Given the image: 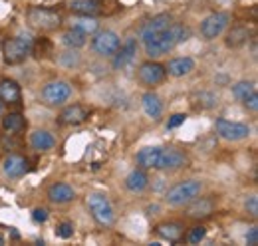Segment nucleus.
Returning <instances> with one entry per match:
<instances>
[{
    "instance_id": "1",
    "label": "nucleus",
    "mask_w": 258,
    "mask_h": 246,
    "mask_svg": "<svg viewBox=\"0 0 258 246\" xmlns=\"http://www.w3.org/2000/svg\"><path fill=\"white\" fill-rule=\"evenodd\" d=\"M135 159L141 169L157 171H177L189 163L187 153L177 147H143Z\"/></svg>"
},
{
    "instance_id": "2",
    "label": "nucleus",
    "mask_w": 258,
    "mask_h": 246,
    "mask_svg": "<svg viewBox=\"0 0 258 246\" xmlns=\"http://www.w3.org/2000/svg\"><path fill=\"white\" fill-rule=\"evenodd\" d=\"M189 38V30L181 24H171L169 28L161 30L159 34H155L151 40H147L145 46V54L153 60V58H161L165 54L173 52V48L181 42H185Z\"/></svg>"
},
{
    "instance_id": "3",
    "label": "nucleus",
    "mask_w": 258,
    "mask_h": 246,
    "mask_svg": "<svg viewBox=\"0 0 258 246\" xmlns=\"http://www.w3.org/2000/svg\"><path fill=\"white\" fill-rule=\"evenodd\" d=\"M203 191V183L197 179H189L183 183H177L175 187H171L165 195V203L169 207H187L193 199H197Z\"/></svg>"
},
{
    "instance_id": "4",
    "label": "nucleus",
    "mask_w": 258,
    "mask_h": 246,
    "mask_svg": "<svg viewBox=\"0 0 258 246\" xmlns=\"http://www.w3.org/2000/svg\"><path fill=\"white\" fill-rule=\"evenodd\" d=\"M32 46H34V38L32 36H16V38H8L4 44H2V54H4V60L6 64H20L24 61L30 52H32Z\"/></svg>"
},
{
    "instance_id": "5",
    "label": "nucleus",
    "mask_w": 258,
    "mask_h": 246,
    "mask_svg": "<svg viewBox=\"0 0 258 246\" xmlns=\"http://www.w3.org/2000/svg\"><path fill=\"white\" fill-rule=\"evenodd\" d=\"M86 203H88V209H90L92 216L96 218L97 224H101V226L113 224L115 213H113V207H111L107 195H103V193H90Z\"/></svg>"
},
{
    "instance_id": "6",
    "label": "nucleus",
    "mask_w": 258,
    "mask_h": 246,
    "mask_svg": "<svg viewBox=\"0 0 258 246\" xmlns=\"http://www.w3.org/2000/svg\"><path fill=\"white\" fill-rule=\"evenodd\" d=\"M72 84L66 82V80H52L48 82L44 88H42V101L46 105H52V107H58V105H64L66 101L72 97Z\"/></svg>"
},
{
    "instance_id": "7",
    "label": "nucleus",
    "mask_w": 258,
    "mask_h": 246,
    "mask_svg": "<svg viewBox=\"0 0 258 246\" xmlns=\"http://www.w3.org/2000/svg\"><path fill=\"white\" fill-rule=\"evenodd\" d=\"M119 46H121V38L113 30L96 32V36L92 40V50L99 58H113L115 52L119 50Z\"/></svg>"
},
{
    "instance_id": "8",
    "label": "nucleus",
    "mask_w": 258,
    "mask_h": 246,
    "mask_svg": "<svg viewBox=\"0 0 258 246\" xmlns=\"http://www.w3.org/2000/svg\"><path fill=\"white\" fill-rule=\"evenodd\" d=\"M28 22L32 24L34 28H38V30H56L60 24H62V16L56 12V10H52V8H42V6H34L28 10Z\"/></svg>"
},
{
    "instance_id": "9",
    "label": "nucleus",
    "mask_w": 258,
    "mask_h": 246,
    "mask_svg": "<svg viewBox=\"0 0 258 246\" xmlns=\"http://www.w3.org/2000/svg\"><path fill=\"white\" fill-rule=\"evenodd\" d=\"M215 129L219 133V137H223L225 141H244L250 137V127L246 123L228 121V119H217Z\"/></svg>"
},
{
    "instance_id": "10",
    "label": "nucleus",
    "mask_w": 258,
    "mask_h": 246,
    "mask_svg": "<svg viewBox=\"0 0 258 246\" xmlns=\"http://www.w3.org/2000/svg\"><path fill=\"white\" fill-rule=\"evenodd\" d=\"M230 22V14L228 12H215V14H209L203 22H201V36L205 40H215L219 38L223 32L226 30Z\"/></svg>"
},
{
    "instance_id": "11",
    "label": "nucleus",
    "mask_w": 258,
    "mask_h": 246,
    "mask_svg": "<svg viewBox=\"0 0 258 246\" xmlns=\"http://www.w3.org/2000/svg\"><path fill=\"white\" fill-rule=\"evenodd\" d=\"M165 76H167V70L159 61H145L137 70V78L143 86H157L165 80Z\"/></svg>"
},
{
    "instance_id": "12",
    "label": "nucleus",
    "mask_w": 258,
    "mask_h": 246,
    "mask_svg": "<svg viewBox=\"0 0 258 246\" xmlns=\"http://www.w3.org/2000/svg\"><path fill=\"white\" fill-rule=\"evenodd\" d=\"M171 24H173V16H171V14H167V12L157 14V16H153L151 20H147V22L139 28V40L145 44L147 40H151L155 34H159L161 30L169 28Z\"/></svg>"
},
{
    "instance_id": "13",
    "label": "nucleus",
    "mask_w": 258,
    "mask_h": 246,
    "mask_svg": "<svg viewBox=\"0 0 258 246\" xmlns=\"http://www.w3.org/2000/svg\"><path fill=\"white\" fill-rule=\"evenodd\" d=\"M2 173L8 179H20V177H24L28 173V161L22 155H6L4 161H2Z\"/></svg>"
},
{
    "instance_id": "14",
    "label": "nucleus",
    "mask_w": 258,
    "mask_h": 246,
    "mask_svg": "<svg viewBox=\"0 0 258 246\" xmlns=\"http://www.w3.org/2000/svg\"><path fill=\"white\" fill-rule=\"evenodd\" d=\"M135 54H137V42H135L133 38H127V40L119 46V50L115 52V56H113V68H115V70L127 68L129 64L135 60Z\"/></svg>"
},
{
    "instance_id": "15",
    "label": "nucleus",
    "mask_w": 258,
    "mask_h": 246,
    "mask_svg": "<svg viewBox=\"0 0 258 246\" xmlns=\"http://www.w3.org/2000/svg\"><path fill=\"white\" fill-rule=\"evenodd\" d=\"M88 117H90V111H88L84 105L74 103V105H68V107L62 109V113H60V123H64V125H80V123L86 121Z\"/></svg>"
},
{
    "instance_id": "16",
    "label": "nucleus",
    "mask_w": 258,
    "mask_h": 246,
    "mask_svg": "<svg viewBox=\"0 0 258 246\" xmlns=\"http://www.w3.org/2000/svg\"><path fill=\"white\" fill-rule=\"evenodd\" d=\"M213 211H215V201L209 197H201V199L197 197L187 205V216H191V218H205Z\"/></svg>"
},
{
    "instance_id": "17",
    "label": "nucleus",
    "mask_w": 258,
    "mask_h": 246,
    "mask_svg": "<svg viewBox=\"0 0 258 246\" xmlns=\"http://www.w3.org/2000/svg\"><path fill=\"white\" fill-rule=\"evenodd\" d=\"M141 107H143V113H145L149 119H155V121H157L163 115L161 97L153 92L143 93V97H141Z\"/></svg>"
},
{
    "instance_id": "18",
    "label": "nucleus",
    "mask_w": 258,
    "mask_h": 246,
    "mask_svg": "<svg viewBox=\"0 0 258 246\" xmlns=\"http://www.w3.org/2000/svg\"><path fill=\"white\" fill-rule=\"evenodd\" d=\"M48 199L56 205H66L76 199V191L66 183H54L48 189Z\"/></svg>"
},
{
    "instance_id": "19",
    "label": "nucleus",
    "mask_w": 258,
    "mask_h": 246,
    "mask_svg": "<svg viewBox=\"0 0 258 246\" xmlns=\"http://www.w3.org/2000/svg\"><path fill=\"white\" fill-rule=\"evenodd\" d=\"M165 70L173 78H183V76H189L195 70V60L193 58H173L165 66Z\"/></svg>"
},
{
    "instance_id": "20",
    "label": "nucleus",
    "mask_w": 258,
    "mask_h": 246,
    "mask_svg": "<svg viewBox=\"0 0 258 246\" xmlns=\"http://www.w3.org/2000/svg\"><path fill=\"white\" fill-rule=\"evenodd\" d=\"M30 145H32L36 151H50V149H54L56 139H54V135L50 131L36 129V131H32V135H30Z\"/></svg>"
},
{
    "instance_id": "21",
    "label": "nucleus",
    "mask_w": 258,
    "mask_h": 246,
    "mask_svg": "<svg viewBox=\"0 0 258 246\" xmlns=\"http://www.w3.org/2000/svg\"><path fill=\"white\" fill-rule=\"evenodd\" d=\"M157 234L169 242H179L185 234V226L181 222H163L157 226Z\"/></svg>"
},
{
    "instance_id": "22",
    "label": "nucleus",
    "mask_w": 258,
    "mask_h": 246,
    "mask_svg": "<svg viewBox=\"0 0 258 246\" xmlns=\"http://www.w3.org/2000/svg\"><path fill=\"white\" fill-rule=\"evenodd\" d=\"M22 97L20 86L14 80H2L0 82V101L2 103H18Z\"/></svg>"
},
{
    "instance_id": "23",
    "label": "nucleus",
    "mask_w": 258,
    "mask_h": 246,
    "mask_svg": "<svg viewBox=\"0 0 258 246\" xmlns=\"http://www.w3.org/2000/svg\"><path fill=\"white\" fill-rule=\"evenodd\" d=\"M147 184H149V177L143 169H133L125 177V189L131 193H141L147 189Z\"/></svg>"
},
{
    "instance_id": "24",
    "label": "nucleus",
    "mask_w": 258,
    "mask_h": 246,
    "mask_svg": "<svg viewBox=\"0 0 258 246\" xmlns=\"http://www.w3.org/2000/svg\"><path fill=\"white\" fill-rule=\"evenodd\" d=\"M72 28L82 32V34H86V36H90V34H96V32L99 30V22H97L96 16H86V14H82V16H78V18H72Z\"/></svg>"
},
{
    "instance_id": "25",
    "label": "nucleus",
    "mask_w": 258,
    "mask_h": 246,
    "mask_svg": "<svg viewBox=\"0 0 258 246\" xmlns=\"http://www.w3.org/2000/svg\"><path fill=\"white\" fill-rule=\"evenodd\" d=\"M248 38H250V32L248 28H244V26H234L232 30L226 34V46L228 48H238V46H242V44H246L248 42Z\"/></svg>"
},
{
    "instance_id": "26",
    "label": "nucleus",
    "mask_w": 258,
    "mask_h": 246,
    "mask_svg": "<svg viewBox=\"0 0 258 246\" xmlns=\"http://www.w3.org/2000/svg\"><path fill=\"white\" fill-rule=\"evenodd\" d=\"M70 8L78 14H86V16H96L99 12V2L97 0H72Z\"/></svg>"
},
{
    "instance_id": "27",
    "label": "nucleus",
    "mask_w": 258,
    "mask_h": 246,
    "mask_svg": "<svg viewBox=\"0 0 258 246\" xmlns=\"http://www.w3.org/2000/svg\"><path fill=\"white\" fill-rule=\"evenodd\" d=\"M86 34H82V32L74 30V28H70L68 32L62 34V44H64L66 48H74V50H80V48H84L86 46Z\"/></svg>"
},
{
    "instance_id": "28",
    "label": "nucleus",
    "mask_w": 258,
    "mask_h": 246,
    "mask_svg": "<svg viewBox=\"0 0 258 246\" xmlns=\"http://www.w3.org/2000/svg\"><path fill=\"white\" fill-rule=\"evenodd\" d=\"M2 127L8 133H18V131H22L26 127V121H24V117L20 113H8V115L2 117Z\"/></svg>"
},
{
    "instance_id": "29",
    "label": "nucleus",
    "mask_w": 258,
    "mask_h": 246,
    "mask_svg": "<svg viewBox=\"0 0 258 246\" xmlns=\"http://www.w3.org/2000/svg\"><path fill=\"white\" fill-rule=\"evenodd\" d=\"M80 61H82V56H80V52L74 50V48H68L66 52H60V56H58V66H62L66 70L78 68Z\"/></svg>"
},
{
    "instance_id": "30",
    "label": "nucleus",
    "mask_w": 258,
    "mask_h": 246,
    "mask_svg": "<svg viewBox=\"0 0 258 246\" xmlns=\"http://www.w3.org/2000/svg\"><path fill=\"white\" fill-rule=\"evenodd\" d=\"M254 92H256V84H254V82L242 80V82H236V84L232 86V95H234V99H238V101H244L248 95H252Z\"/></svg>"
},
{
    "instance_id": "31",
    "label": "nucleus",
    "mask_w": 258,
    "mask_h": 246,
    "mask_svg": "<svg viewBox=\"0 0 258 246\" xmlns=\"http://www.w3.org/2000/svg\"><path fill=\"white\" fill-rule=\"evenodd\" d=\"M205 236H207V228H205V226H193L191 232H189V236H187V240H189L191 244H199Z\"/></svg>"
},
{
    "instance_id": "32",
    "label": "nucleus",
    "mask_w": 258,
    "mask_h": 246,
    "mask_svg": "<svg viewBox=\"0 0 258 246\" xmlns=\"http://www.w3.org/2000/svg\"><path fill=\"white\" fill-rule=\"evenodd\" d=\"M72 234H74V224L72 222H62V224L56 226V236L58 238L68 240V238H72Z\"/></svg>"
},
{
    "instance_id": "33",
    "label": "nucleus",
    "mask_w": 258,
    "mask_h": 246,
    "mask_svg": "<svg viewBox=\"0 0 258 246\" xmlns=\"http://www.w3.org/2000/svg\"><path fill=\"white\" fill-rule=\"evenodd\" d=\"M244 207H246V211L250 213V216H258V197L256 195H250L248 199H246V203H244Z\"/></svg>"
},
{
    "instance_id": "34",
    "label": "nucleus",
    "mask_w": 258,
    "mask_h": 246,
    "mask_svg": "<svg viewBox=\"0 0 258 246\" xmlns=\"http://www.w3.org/2000/svg\"><path fill=\"white\" fill-rule=\"evenodd\" d=\"M185 121H187V115H185V113H175V115H171V117H169V121H167V129H175V127L183 125Z\"/></svg>"
},
{
    "instance_id": "35",
    "label": "nucleus",
    "mask_w": 258,
    "mask_h": 246,
    "mask_svg": "<svg viewBox=\"0 0 258 246\" xmlns=\"http://www.w3.org/2000/svg\"><path fill=\"white\" fill-rule=\"evenodd\" d=\"M242 103H244V107H246V109H250V111H258V93L254 92L252 95H248Z\"/></svg>"
},
{
    "instance_id": "36",
    "label": "nucleus",
    "mask_w": 258,
    "mask_h": 246,
    "mask_svg": "<svg viewBox=\"0 0 258 246\" xmlns=\"http://www.w3.org/2000/svg\"><path fill=\"white\" fill-rule=\"evenodd\" d=\"M32 218H34V222L42 224V222H46V220H48V211H46V209H34Z\"/></svg>"
},
{
    "instance_id": "37",
    "label": "nucleus",
    "mask_w": 258,
    "mask_h": 246,
    "mask_svg": "<svg viewBox=\"0 0 258 246\" xmlns=\"http://www.w3.org/2000/svg\"><path fill=\"white\" fill-rule=\"evenodd\" d=\"M246 244H250V246L258 244V226H252V228L246 232Z\"/></svg>"
},
{
    "instance_id": "38",
    "label": "nucleus",
    "mask_w": 258,
    "mask_h": 246,
    "mask_svg": "<svg viewBox=\"0 0 258 246\" xmlns=\"http://www.w3.org/2000/svg\"><path fill=\"white\" fill-rule=\"evenodd\" d=\"M2 242H4V238H2V236H0V244H2Z\"/></svg>"
},
{
    "instance_id": "39",
    "label": "nucleus",
    "mask_w": 258,
    "mask_h": 246,
    "mask_svg": "<svg viewBox=\"0 0 258 246\" xmlns=\"http://www.w3.org/2000/svg\"><path fill=\"white\" fill-rule=\"evenodd\" d=\"M0 113H2V101H0Z\"/></svg>"
}]
</instances>
